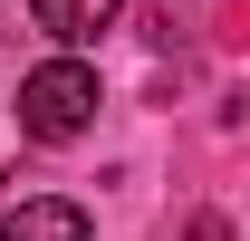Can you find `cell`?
<instances>
[{
	"label": "cell",
	"instance_id": "obj_4",
	"mask_svg": "<svg viewBox=\"0 0 250 241\" xmlns=\"http://www.w3.org/2000/svg\"><path fill=\"white\" fill-rule=\"evenodd\" d=\"M183 241H231V232H221V222H192V232H183Z\"/></svg>",
	"mask_w": 250,
	"mask_h": 241
},
{
	"label": "cell",
	"instance_id": "obj_1",
	"mask_svg": "<svg viewBox=\"0 0 250 241\" xmlns=\"http://www.w3.org/2000/svg\"><path fill=\"white\" fill-rule=\"evenodd\" d=\"M96 68H77V58H58V68H39L29 87H20V135H39V145H67V135H87L96 125Z\"/></svg>",
	"mask_w": 250,
	"mask_h": 241
},
{
	"label": "cell",
	"instance_id": "obj_3",
	"mask_svg": "<svg viewBox=\"0 0 250 241\" xmlns=\"http://www.w3.org/2000/svg\"><path fill=\"white\" fill-rule=\"evenodd\" d=\"M116 10L125 0H29V20L48 39H96V29H116Z\"/></svg>",
	"mask_w": 250,
	"mask_h": 241
},
{
	"label": "cell",
	"instance_id": "obj_2",
	"mask_svg": "<svg viewBox=\"0 0 250 241\" xmlns=\"http://www.w3.org/2000/svg\"><path fill=\"white\" fill-rule=\"evenodd\" d=\"M0 241H96V232H87L77 203H20L10 222H0Z\"/></svg>",
	"mask_w": 250,
	"mask_h": 241
}]
</instances>
